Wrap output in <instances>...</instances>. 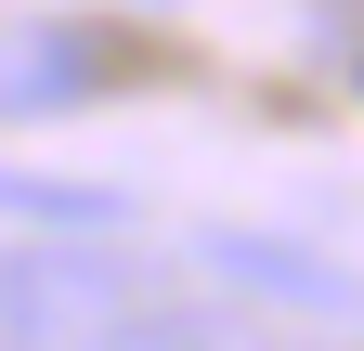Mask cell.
<instances>
[{"mask_svg":"<svg viewBox=\"0 0 364 351\" xmlns=\"http://www.w3.org/2000/svg\"><path fill=\"white\" fill-rule=\"evenodd\" d=\"M78 92H105V39H91V26H14V39H0V104H14V117H53Z\"/></svg>","mask_w":364,"mask_h":351,"instance_id":"cell-3","label":"cell"},{"mask_svg":"<svg viewBox=\"0 0 364 351\" xmlns=\"http://www.w3.org/2000/svg\"><path fill=\"white\" fill-rule=\"evenodd\" d=\"M105 351H235V313H196V299H144Z\"/></svg>","mask_w":364,"mask_h":351,"instance_id":"cell-5","label":"cell"},{"mask_svg":"<svg viewBox=\"0 0 364 351\" xmlns=\"http://www.w3.org/2000/svg\"><path fill=\"white\" fill-rule=\"evenodd\" d=\"M196 260H208V274L221 286H247V299H287V313H312V325H364V274H351V260H312V247H287V234H196Z\"/></svg>","mask_w":364,"mask_h":351,"instance_id":"cell-2","label":"cell"},{"mask_svg":"<svg viewBox=\"0 0 364 351\" xmlns=\"http://www.w3.org/2000/svg\"><path fill=\"white\" fill-rule=\"evenodd\" d=\"M144 260L117 234H26L0 247V351H105L144 313Z\"/></svg>","mask_w":364,"mask_h":351,"instance_id":"cell-1","label":"cell"},{"mask_svg":"<svg viewBox=\"0 0 364 351\" xmlns=\"http://www.w3.org/2000/svg\"><path fill=\"white\" fill-rule=\"evenodd\" d=\"M0 222L14 234H117L130 208L105 183H53V169H0Z\"/></svg>","mask_w":364,"mask_h":351,"instance_id":"cell-4","label":"cell"}]
</instances>
